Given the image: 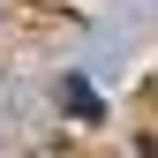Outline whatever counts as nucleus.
<instances>
[{"label": "nucleus", "mask_w": 158, "mask_h": 158, "mask_svg": "<svg viewBox=\"0 0 158 158\" xmlns=\"http://www.w3.org/2000/svg\"><path fill=\"white\" fill-rule=\"evenodd\" d=\"M60 106L75 113V121H106V98H98L83 75H68V83H60Z\"/></svg>", "instance_id": "f257e3e1"}]
</instances>
